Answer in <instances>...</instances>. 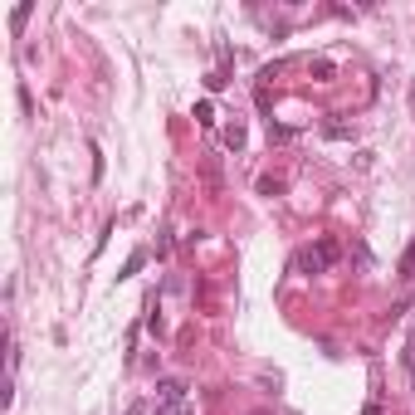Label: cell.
Listing matches in <instances>:
<instances>
[{
	"instance_id": "obj_5",
	"label": "cell",
	"mask_w": 415,
	"mask_h": 415,
	"mask_svg": "<svg viewBox=\"0 0 415 415\" xmlns=\"http://www.w3.org/2000/svg\"><path fill=\"white\" fill-rule=\"evenodd\" d=\"M401 279H415V240H410L405 254H401Z\"/></svg>"
},
{
	"instance_id": "obj_8",
	"label": "cell",
	"mask_w": 415,
	"mask_h": 415,
	"mask_svg": "<svg viewBox=\"0 0 415 415\" xmlns=\"http://www.w3.org/2000/svg\"><path fill=\"white\" fill-rule=\"evenodd\" d=\"M157 415H191V405H157Z\"/></svg>"
},
{
	"instance_id": "obj_6",
	"label": "cell",
	"mask_w": 415,
	"mask_h": 415,
	"mask_svg": "<svg viewBox=\"0 0 415 415\" xmlns=\"http://www.w3.org/2000/svg\"><path fill=\"white\" fill-rule=\"evenodd\" d=\"M220 137H225V147H244V127H240V123H235V127H225Z\"/></svg>"
},
{
	"instance_id": "obj_7",
	"label": "cell",
	"mask_w": 415,
	"mask_h": 415,
	"mask_svg": "<svg viewBox=\"0 0 415 415\" xmlns=\"http://www.w3.org/2000/svg\"><path fill=\"white\" fill-rule=\"evenodd\" d=\"M195 123H205V127L215 123V108H211V103H195Z\"/></svg>"
},
{
	"instance_id": "obj_4",
	"label": "cell",
	"mask_w": 415,
	"mask_h": 415,
	"mask_svg": "<svg viewBox=\"0 0 415 415\" xmlns=\"http://www.w3.org/2000/svg\"><path fill=\"white\" fill-rule=\"evenodd\" d=\"M142 264H147V249H137V254H127V264H123V274H118V279H132V274H137Z\"/></svg>"
},
{
	"instance_id": "obj_2",
	"label": "cell",
	"mask_w": 415,
	"mask_h": 415,
	"mask_svg": "<svg viewBox=\"0 0 415 415\" xmlns=\"http://www.w3.org/2000/svg\"><path fill=\"white\" fill-rule=\"evenodd\" d=\"M157 401L162 405H186V381H176V376L157 381Z\"/></svg>"
},
{
	"instance_id": "obj_1",
	"label": "cell",
	"mask_w": 415,
	"mask_h": 415,
	"mask_svg": "<svg viewBox=\"0 0 415 415\" xmlns=\"http://www.w3.org/2000/svg\"><path fill=\"white\" fill-rule=\"evenodd\" d=\"M337 254H342V249H337L332 240H318V244H308V249L298 254V269H303V274H328V269L337 264Z\"/></svg>"
},
{
	"instance_id": "obj_9",
	"label": "cell",
	"mask_w": 415,
	"mask_h": 415,
	"mask_svg": "<svg viewBox=\"0 0 415 415\" xmlns=\"http://www.w3.org/2000/svg\"><path fill=\"white\" fill-rule=\"evenodd\" d=\"M405 367H410V386H415V352H405Z\"/></svg>"
},
{
	"instance_id": "obj_3",
	"label": "cell",
	"mask_w": 415,
	"mask_h": 415,
	"mask_svg": "<svg viewBox=\"0 0 415 415\" xmlns=\"http://www.w3.org/2000/svg\"><path fill=\"white\" fill-rule=\"evenodd\" d=\"M323 137H332V142H352V137H357V127H352V123H342V118H328V123H323Z\"/></svg>"
}]
</instances>
